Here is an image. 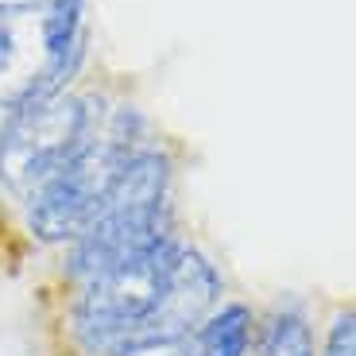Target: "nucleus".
<instances>
[{"mask_svg": "<svg viewBox=\"0 0 356 356\" xmlns=\"http://www.w3.org/2000/svg\"><path fill=\"white\" fill-rule=\"evenodd\" d=\"M97 89H63L54 97L8 108L0 120V209H16L78 152L108 108Z\"/></svg>", "mask_w": 356, "mask_h": 356, "instance_id": "4", "label": "nucleus"}, {"mask_svg": "<svg viewBox=\"0 0 356 356\" xmlns=\"http://www.w3.org/2000/svg\"><path fill=\"white\" fill-rule=\"evenodd\" d=\"M318 321L306 298H275L256 310V337L248 356H318Z\"/></svg>", "mask_w": 356, "mask_h": 356, "instance_id": "5", "label": "nucleus"}, {"mask_svg": "<svg viewBox=\"0 0 356 356\" xmlns=\"http://www.w3.org/2000/svg\"><path fill=\"white\" fill-rule=\"evenodd\" d=\"M89 58V0L0 4V113L54 97Z\"/></svg>", "mask_w": 356, "mask_h": 356, "instance_id": "3", "label": "nucleus"}, {"mask_svg": "<svg viewBox=\"0 0 356 356\" xmlns=\"http://www.w3.org/2000/svg\"><path fill=\"white\" fill-rule=\"evenodd\" d=\"M147 140L152 132L140 108L128 101H108L105 116L86 136V143L16 209L12 221L27 248L51 256L70 241H78L105 209L124 163Z\"/></svg>", "mask_w": 356, "mask_h": 356, "instance_id": "2", "label": "nucleus"}, {"mask_svg": "<svg viewBox=\"0 0 356 356\" xmlns=\"http://www.w3.org/2000/svg\"><path fill=\"white\" fill-rule=\"evenodd\" d=\"M318 356H356V314L348 302L333 306L330 321L318 337Z\"/></svg>", "mask_w": 356, "mask_h": 356, "instance_id": "6", "label": "nucleus"}, {"mask_svg": "<svg viewBox=\"0 0 356 356\" xmlns=\"http://www.w3.org/2000/svg\"><path fill=\"white\" fill-rule=\"evenodd\" d=\"M229 294L221 264L190 229L159 248L43 294L54 356H159L190 337Z\"/></svg>", "mask_w": 356, "mask_h": 356, "instance_id": "1", "label": "nucleus"}]
</instances>
